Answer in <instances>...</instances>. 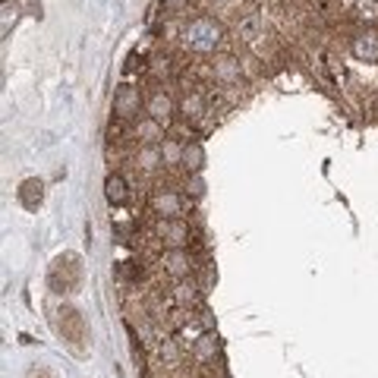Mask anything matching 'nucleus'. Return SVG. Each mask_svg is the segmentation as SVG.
Wrapping results in <instances>:
<instances>
[{
    "label": "nucleus",
    "instance_id": "16",
    "mask_svg": "<svg viewBox=\"0 0 378 378\" xmlns=\"http://www.w3.org/2000/svg\"><path fill=\"white\" fill-rule=\"evenodd\" d=\"M180 107H183L186 117H199V114L205 111V107H202V98H199V94H186L183 104H180Z\"/></svg>",
    "mask_w": 378,
    "mask_h": 378
},
{
    "label": "nucleus",
    "instance_id": "9",
    "mask_svg": "<svg viewBox=\"0 0 378 378\" xmlns=\"http://www.w3.org/2000/svg\"><path fill=\"white\" fill-rule=\"evenodd\" d=\"M151 205H155V212L161 217H177L180 215V195L171 193V189H164V193H158L155 199H151Z\"/></svg>",
    "mask_w": 378,
    "mask_h": 378
},
{
    "label": "nucleus",
    "instance_id": "17",
    "mask_svg": "<svg viewBox=\"0 0 378 378\" xmlns=\"http://www.w3.org/2000/svg\"><path fill=\"white\" fill-rule=\"evenodd\" d=\"M139 136H145V142H155L158 136H161V123L148 117L145 123H139Z\"/></svg>",
    "mask_w": 378,
    "mask_h": 378
},
{
    "label": "nucleus",
    "instance_id": "19",
    "mask_svg": "<svg viewBox=\"0 0 378 378\" xmlns=\"http://www.w3.org/2000/svg\"><path fill=\"white\" fill-rule=\"evenodd\" d=\"M177 300L180 303H193L195 300V287H193V284H177Z\"/></svg>",
    "mask_w": 378,
    "mask_h": 378
},
{
    "label": "nucleus",
    "instance_id": "3",
    "mask_svg": "<svg viewBox=\"0 0 378 378\" xmlns=\"http://www.w3.org/2000/svg\"><path fill=\"white\" fill-rule=\"evenodd\" d=\"M158 237H161V243H167L171 249H183L186 239H189V227L180 221V217H161Z\"/></svg>",
    "mask_w": 378,
    "mask_h": 378
},
{
    "label": "nucleus",
    "instance_id": "4",
    "mask_svg": "<svg viewBox=\"0 0 378 378\" xmlns=\"http://www.w3.org/2000/svg\"><path fill=\"white\" fill-rule=\"evenodd\" d=\"M350 54L356 57V60H362V63L378 60V35L375 32H360L350 41Z\"/></svg>",
    "mask_w": 378,
    "mask_h": 378
},
{
    "label": "nucleus",
    "instance_id": "7",
    "mask_svg": "<svg viewBox=\"0 0 378 378\" xmlns=\"http://www.w3.org/2000/svg\"><path fill=\"white\" fill-rule=\"evenodd\" d=\"M208 164V155L205 148H202V142H186L183 145V167L189 173H202Z\"/></svg>",
    "mask_w": 378,
    "mask_h": 378
},
{
    "label": "nucleus",
    "instance_id": "13",
    "mask_svg": "<svg viewBox=\"0 0 378 378\" xmlns=\"http://www.w3.org/2000/svg\"><path fill=\"white\" fill-rule=\"evenodd\" d=\"M136 161H139L142 171H155V167L161 164L164 158H161V148H155V145H145V148L139 151V158H136Z\"/></svg>",
    "mask_w": 378,
    "mask_h": 378
},
{
    "label": "nucleus",
    "instance_id": "5",
    "mask_svg": "<svg viewBox=\"0 0 378 378\" xmlns=\"http://www.w3.org/2000/svg\"><path fill=\"white\" fill-rule=\"evenodd\" d=\"M212 72H215V79H221V82H237L243 70H239V60L234 54H217L215 63H212Z\"/></svg>",
    "mask_w": 378,
    "mask_h": 378
},
{
    "label": "nucleus",
    "instance_id": "20",
    "mask_svg": "<svg viewBox=\"0 0 378 378\" xmlns=\"http://www.w3.org/2000/svg\"><path fill=\"white\" fill-rule=\"evenodd\" d=\"M189 193L199 199V195H205V180L199 177V173H193V180H189Z\"/></svg>",
    "mask_w": 378,
    "mask_h": 378
},
{
    "label": "nucleus",
    "instance_id": "15",
    "mask_svg": "<svg viewBox=\"0 0 378 378\" xmlns=\"http://www.w3.org/2000/svg\"><path fill=\"white\" fill-rule=\"evenodd\" d=\"M161 158H164V164H183V145H177V142L167 139L161 145Z\"/></svg>",
    "mask_w": 378,
    "mask_h": 378
},
{
    "label": "nucleus",
    "instance_id": "21",
    "mask_svg": "<svg viewBox=\"0 0 378 378\" xmlns=\"http://www.w3.org/2000/svg\"><path fill=\"white\" fill-rule=\"evenodd\" d=\"M212 4H224V0H212Z\"/></svg>",
    "mask_w": 378,
    "mask_h": 378
},
{
    "label": "nucleus",
    "instance_id": "12",
    "mask_svg": "<svg viewBox=\"0 0 378 378\" xmlns=\"http://www.w3.org/2000/svg\"><path fill=\"white\" fill-rule=\"evenodd\" d=\"M237 32H239V38H243V41H249V45H252V41H256L259 35H261V16H259V13L246 16L243 23L237 26Z\"/></svg>",
    "mask_w": 378,
    "mask_h": 378
},
{
    "label": "nucleus",
    "instance_id": "8",
    "mask_svg": "<svg viewBox=\"0 0 378 378\" xmlns=\"http://www.w3.org/2000/svg\"><path fill=\"white\" fill-rule=\"evenodd\" d=\"M164 268H167V274H173V278H186L189 268H193V261H189L186 249H171L164 256Z\"/></svg>",
    "mask_w": 378,
    "mask_h": 378
},
{
    "label": "nucleus",
    "instance_id": "18",
    "mask_svg": "<svg viewBox=\"0 0 378 378\" xmlns=\"http://www.w3.org/2000/svg\"><path fill=\"white\" fill-rule=\"evenodd\" d=\"M356 16L360 19H366V23H372V19L378 16V10H375V4H369V0H362L360 6H356Z\"/></svg>",
    "mask_w": 378,
    "mask_h": 378
},
{
    "label": "nucleus",
    "instance_id": "11",
    "mask_svg": "<svg viewBox=\"0 0 378 378\" xmlns=\"http://www.w3.org/2000/svg\"><path fill=\"white\" fill-rule=\"evenodd\" d=\"M41 189H45V186H41L38 180H26L23 189H19V202H23L28 212H35V208L41 205V199H45V193H41Z\"/></svg>",
    "mask_w": 378,
    "mask_h": 378
},
{
    "label": "nucleus",
    "instance_id": "6",
    "mask_svg": "<svg viewBox=\"0 0 378 378\" xmlns=\"http://www.w3.org/2000/svg\"><path fill=\"white\" fill-rule=\"evenodd\" d=\"M145 111H148V117H151V120H158V123H161V126H164V123L173 117V101L167 98L164 92H158V94H151V98H148V104H145Z\"/></svg>",
    "mask_w": 378,
    "mask_h": 378
},
{
    "label": "nucleus",
    "instance_id": "2",
    "mask_svg": "<svg viewBox=\"0 0 378 378\" xmlns=\"http://www.w3.org/2000/svg\"><path fill=\"white\" fill-rule=\"evenodd\" d=\"M139 107H142L139 89H133V85H120L117 94H114V114H117L120 120H133L136 114H139Z\"/></svg>",
    "mask_w": 378,
    "mask_h": 378
},
{
    "label": "nucleus",
    "instance_id": "14",
    "mask_svg": "<svg viewBox=\"0 0 378 378\" xmlns=\"http://www.w3.org/2000/svg\"><path fill=\"white\" fill-rule=\"evenodd\" d=\"M195 356H199V360H215L217 356V340L212 334H202V338L195 340Z\"/></svg>",
    "mask_w": 378,
    "mask_h": 378
},
{
    "label": "nucleus",
    "instance_id": "10",
    "mask_svg": "<svg viewBox=\"0 0 378 378\" xmlns=\"http://www.w3.org/2000/svg\"><path fill=\"white\" fill-rule=\"evenodd\" d=\"M104 195H107V202H111V205H120V202H126V195H129L126 180H123L120 173H111V177L104 180Z\"/></svg>",
    "mask_w": 378,
    "mask_h": 378
},
{
    "label": "nucleus",
    "instance_id": "1",
    "mask_svg": "<svg viewBox=\"0 0 378 378\" xmlns=\"http://www.w3.org/2000/svg\"><path fill=\"white\" fill-rule=\"evenodd\" d=\"M221 38H224L221 23H215V19H208V16L193 19V23L183 28V45L189 50H195V54H212V50L221 45Z\"/></svg>",
    "mask_w": 378,
    "mask_h": 378
}]
</instances>
